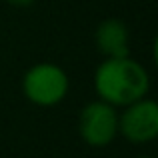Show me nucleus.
I'll list each match as a JSON object with an SVG mask.
<instances>
[{
    "label": "nucleus",
    "mask_w": 158,
    "mask_h": 158,
    "mask_svg": "<svg viewBox=\"0 0 158 158\" xmlns=\"http://www.w3.org/2000/svg\"><path fill=\"white\" fill-rule=\"evenodd\" d=\"M94 92L96 98L122 108L126 104L148 96L150 74L130 54L118 58H104L94 70Z\"/></svg>",
    "instance_id": "obj_1"
},
{
    "label": "nucleus",
    "mask_w": 158,
    "mask_h": 158,
    "mask_svg": "<svg viewBox=\"0 0 158 158\" xmlns=\"http://www.w3.org/2000/svg\"><path fill=\"white\" fill-rule=\"evenodd\" d=\"M118 136L126 142L144 146L158 136V104L150 96H144L118 108Z\"/></svg>",
    "instance_id": "obj_4"
},
{
    "label": "nucleus",
    "mask_w": 158,
    "mask_h": 158,
    "mask_svg": "<svg viewBox=\"0 0 158 158\" xmlns=\"http://www.w3.org/2000/svg\"><path fill=\"white\" fill-rule=\"evenodd\" d=\"M78 134L90 148H106L118 136V108L100 100H90L78 114Z\"/></svg>",
    "instance_id": "obj_3"
},
{
    "label": "nucleus",
    "mask_w": 158,
    "mask_h": 158,
    "mask_svg": "<svg viewBox=\"0 0 158 158\" xmlns=\"http://www.w3.org/2000/svg\"><path fill=\"white\" fill-rule=\"evenodd\" d=\"M22 94L30 104L52 108L60 104L70 90V78L62 66L54 62H36L22 76Z\"/></svg>",
    "instance_id": "obj_2"
},
{
    "label": "nucleus",
    "mask_w": 158,
    "mask_h": 158,
    "mask_svg": "<svg viewBox=\"0 0 158 158\" xmlns=\"http://www.w3.org/2000/svg\"><path fill=\"white\" fill-rule=\"evenodd\" d=\"M96 50L104 58L126 56L130 50V30L120 18H106L94 30Z\"/></svg>",
    "instance_id": "obj_5"
},
{
    "label": "nucleus",
    "mask_w": 158,
    "mask_h": 158,
    "mask_svg": "<svg viewBox=\"0 0 158 158\" xmlns=\"http://www.w3.org/2000/svg\"><path fill=\"white\" fill-rule=\"evenodd\" d=\"M10 6H16V8H28L36 2V0H6Z\"/></svg>",
    "instance_id": "obj_6"
},
{
    "label": "nucleus",
    "mask_w": 158,
    "mask_h": 158,
    "mask_svg": "<svg viewBox=\"0 0 158 158\" xmlns=\"http://www.w3.org/2000/svg\"><path fill=\"white\" fill-rule=\"evenodd\" d=\"M138 158H152V156H138Z\"/></svg>",
    "instance_id": "obj_7"
}]
</instances>
